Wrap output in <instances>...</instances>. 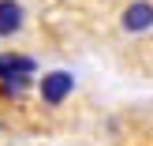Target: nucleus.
I'll return each mask as SVG.
<instances>
[{
	"instance_id": "f257e3e1",
	"label": "nucleus",
	"mask_w": 153,
	"mask_h": 146,
	"mask_svg": "<svg viewBox=\"0 0 153 146\" xmlns=\"http://www.w3.org/2000/svg\"><path fill=\"white\" fill-rule=\"evenodd\" d=\"M71 90H75V75L71 71H64V67H56V71H45L41 75V82H37V94H41V101L45 105H64L67 97H71Z\"/></svg>"
},
{
	"instance_id": "f03ea898",
	"label": "nucleus",
	"mask_w": 153,
	"mask_h": 146,
	"mask_svg": "<svg viewBox=\"0 0 153 146\" xmlns=\"http://www.w3.org/2000/svg\"><path fill=\"white\" fill-rule=\"evenodd\" d=\"M120 30L123 34H149L153 30V0H131L120 11Z\"/></svg>"
},
{
	"instance_id": "7ed1b4c3",
	"label": "nucleus",
	"mask_w": 153,
	"mask_h": 146,
	"mask_svg": "<svg viewBox=\"0 0 153 146\" xmlns=\"http://www.w3.org/2000/svg\"><path fill=\"white\" fill-rule=\"evenodd\" d=\"M26 26V7L22 0H0V37H15Z\"/></svg>"
}]
</instances>
